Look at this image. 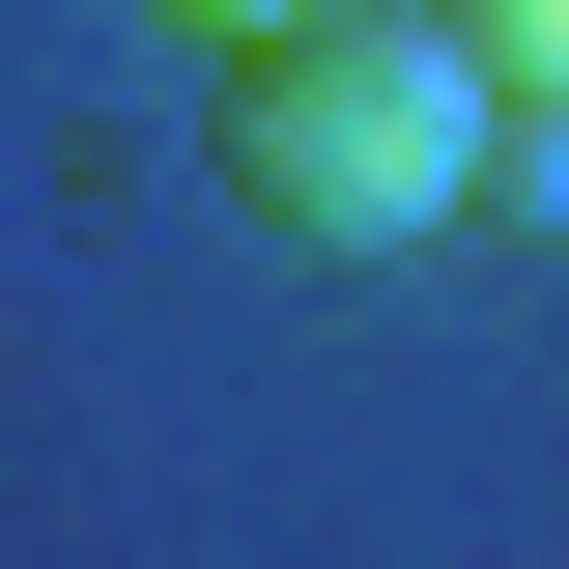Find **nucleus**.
Returning a JSON list of instances; mask_svg holds the SVG:
<instances>
[{"mask_svg": "<svg viewBox=\"0 0 569 569\" xmlns=\"http://www.w3.org/2000/svg\"><path fill=\"white\" fill-rule=\"evenodd\" d=\"M427 29H456V58H485L512 114H569V0H427Z\"/></svg>", "mask_w": 569, "mask_h": 569, "instance_id": "f03ea898", "label": "nucleus"}, {"mask_svg": "<svg viewBox=\"0 0 569 569\" xmlns=\"http://www.w3.org/2000/svg\"><path fill=\"white\" fill-rule=\"evenodd\" d=\"M142 29H200V58H257V29H313V0H142Z\"/></svg>", "mask_w": 569, "mask_h": 569, "instance_id": "7ed1b4c3", "label": "nucleus"}, {"mask_svg": "<svg viewBox=\"0 0 569 569\" xmlns=\"http://www.w3.org/2000/svg\"><path fill=\"white\" fill-rule=\"evenodd\" d=\"M228 200L284 228V257H427V228H485V142H512V86L427 29V0H313V29H257L228 58Z\"/></svg>", "mask_w": 569, "mask_h": 569, "instance_id": "f257e3e1", "label": "nucleus"}]
</instances>
